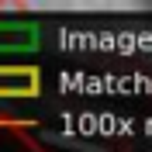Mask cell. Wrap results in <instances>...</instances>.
<instances>
[]
</instances>
